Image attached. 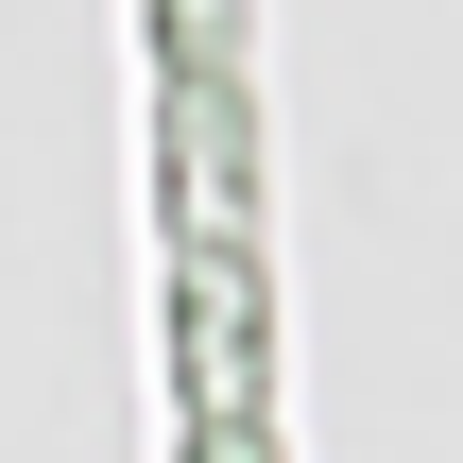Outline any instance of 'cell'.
<instances>
[{"mask_svg":"<svg viewBox=\"0 0 463 463\" xmlns=\"http://www.w3.org/2000/svg\"><path fill=\"white\" fill-rule=\"evenodd\" d=\"M155 172H172V258H223V275H258V189H241V69H155Z\"/></svg>","mask_w":463,"mask_h":463,"instance_id":"cell-1","label":"cell"}]
</instances>
